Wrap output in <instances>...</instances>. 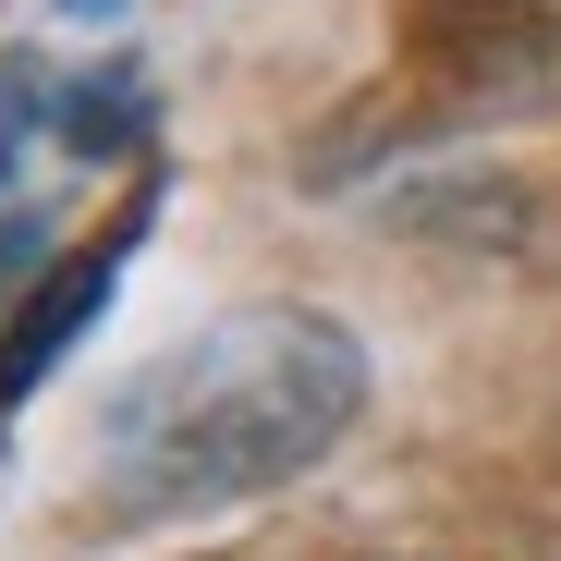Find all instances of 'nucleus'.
Returning a JSON list of instances; mask_svg holds the SVG:
<instances>
[{"mask_svg": "<svg viewBox=\"0 0 561 561\" xmlns=\"http://www.w3.org/2000/svg\"><path fill=\"white\" fill-rule=\"evenodd\" d=\"M366 403V354L306 318V306H256L208 342H183L171 366L123 391L111 415V489L135 513H208V501H256L280 477L354 427Z\"/></svg>", "mask_w": 561, "mask_h": 561, "instance_id": "f257e3e1", "label": "nucleus"}, {"mask_svg": "<svg viewBox=\"0 0 561 561\" xmlns=\"http://www.w3.org/2000/svg\"><path fill=\"white\" fill-rule=\"evenodd\" d=\"M61 13H111V0H61Z\"/></svg>", "mask_w": 561, "mask_h": 561, "instance_id": "20e7f679", "label": "nucleus"}, {"mask_svg": "<svg viewBox=\"0 0 561 561\" xmlns=\"http://www.w3.org/2000/svg\"><path fill=\"white\" fill-rule=\"evenodd\" d=\"M99 294H111V256H73V268L49 280V294L25 306V330H13V342H0V403H13V391L37 379V366H49V354L73 342V318H85V306H99Z\"/></svg>", "mask_w": 561, "mask_h": 561, "instance_id": "f03ea898", "label": "nucleus"}, {"mask_svg": "<svg viewBox=\"0 0 561 561\" xmlns=\"http://www.w3.org/2000/svg\"><path fill=\"white\" fill-rule=\"evenodd\" d=\"M13 99H25V85H0V171H13V135H25V111H13Z\"/></svg>", "mask_w": 561, "mask_h": 561, "instance_id": "7ed1b4c3", "label": "nucleus"}]
</instances>
